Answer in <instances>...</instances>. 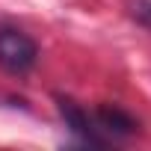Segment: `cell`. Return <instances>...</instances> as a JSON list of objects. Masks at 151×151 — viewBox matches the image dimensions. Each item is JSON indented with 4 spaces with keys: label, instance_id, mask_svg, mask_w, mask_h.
Instances as JSON below:
<instances>
[{
    "label": "cell",
    "instance_id": "7a4b0ae2",
    "mask_svg": "<svg viewBox=\"0 0 151 151\" xmlns=\"http://www.w3.org/2000/svg\"><path fill=\"white\" fill-rule=\"evenodd\" d=\"M56 110H59V119L65 122L68 133L77 139V142L92 145V148H104V145H107V136H104V133L98 130V124H95V116H89L77 101L56 95Z\"/></svg>",
    "mask_w": 151,
    "mask_h": 151
},
{
    "label": "cell",
    "instance_id": "6da1fadb",
    "mask_svg": "<svg viewBox=\"0 0 151 151\" xmlns=\"http://www.w3.org/2000/svg\"><path fill=\"white\" fill-rule=\"evenodd\" d=\"M39 62V45L18 27H0V68L9 74H27Z\"/></svg>",
    "mask_w": 151,
    "mask_h": 151
},
{
    "label": "cell",
    "instance_id": "3957f363",
    "mask_svg": "<svg viewBox=\"0 0 151 151\" xmlns=\"http://www.w3.org/2000/svg\"><path fill=\"white\" fill-rule=\"evenodd\" d=\"M95 124H98V130L107 133L110 139H127V136L139 133V122H136L127 110H122V107H116V104H101V107L95 110Z\"/></svg>",
    "mask_w": 151,
    "mask_h": 151
},
{
    "label": "cell",
    "instance_id": "277c9868",
    "mask_svg": "<svg viewBox=\"0 0 151 151\" xmlns=\"http://www.w3.org/2000/svg\"><path fill=\"white\" fill-rule=\"evenodd\" d=\"M133 15H136L139 24L151 27V0H136V3H133Z\"/></svg>",
    "mask_w": 151,
    "mask_h": 151
}]
</instances>
